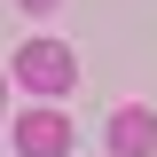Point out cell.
Listing matches in <instances>:
<instances>
[{
  "instance_id": "6da1fadb",
  "label": "cell",
  "mask_w": 157,
  "mask_h": 157,
  "mask_svg": "<svg viewBox=\"0 0 157 157\" xmlns=\"http://www.w3.org/2000/svg\"><path fill=\"white\" fill-rule=\"evenodd\" d=\"M16 86H32L39 102H63L78 86V55L63 47V39H24L16 47Z\"/></svg>"
},
{
  "instance_id": "7a4b0ae2",
  "label": "cell",
  "mask_w": 157,
  "mask_h": 157,
  "mask_svg": "<svg viewBox=\"0 0 157 157\" xmlns=\"http://www.w3.org/2000/svg\"><path fill=\"white\" fill-rule=\"evenodd\" d=\"M16 157H71V118H63V102L16 118Z\"/></svg>"
},
{
  "instance_id": "3957f363",
  "label": "cell",
  "mask_w": 157,
  "mask_h": 157,
  "mask_svg": "<svg viewBox=\"0 0 157 157\" xmlns=\"http://www.w3.org/2000/svg\"><path fill=\"white\" fill-rule=\"evenodd\" d=\"M102 141H110V157H149V149H157V118L141 110V102H126V110H110Z\"/></svg>"
},
{
  "instance_id": "277c9868",
  "label": "cell",
  "mask_w": 157,
  "mask_h": 157,
  "mask_svg": "<svg viewBox=\"0 0 157 157\" xmlns=\"http://www.w3.org/2000/svg\"><path fill=\"white\" fill-rule=\"evenodd\" d=\"M16 8H32V16H47V8H63V0H16Z\"/></svg>"
}]
</instances>
